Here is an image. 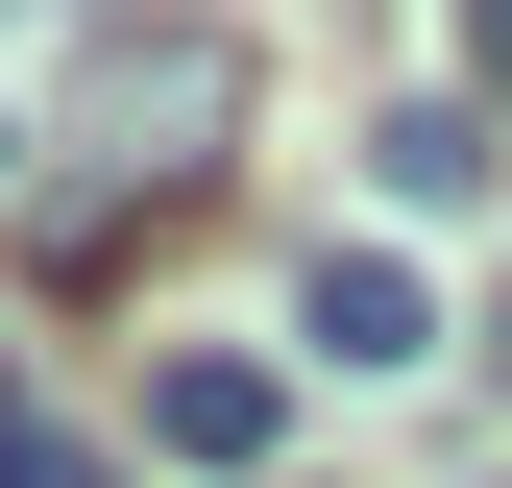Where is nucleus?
<instances>
[{
  "label": "nucleus",
  "mask_w": 512,
  "mask_h": 488,
  "mask_svg": "<svg viewBox=\"0 0 512 488\" xmlns=\"http://www.w3.org/2000/svg\"><path fill=\"white\" fill-rule=\"evenodd\" d=\"M220 122H244V49H220V25L122 49V74H98V196H171V171H220Z\"/></svg>",
  "instance_id": "nucleus-1"
},
{
  "label": "nucleus",
  "mask_w": 512,
  "mask_h": 488,
  "mask_svg": "<svg viewBox=\"0 0 512 488\" xmlns=\"http://www.w3.org/2000/svg\"><path fill=\"white\" fill-rule=\"evenodd\" d=\"M269 440H293V366H244V342H171V366H147V464H220V488H244Z\"/></svg>",
  "instance_id": "nucleus-2"
},
{
  "label": "nucleus",
  "mask_w": 512,
  "mask_h": 488,
  "mask_svg": "<svg viewBox=\"0 0 512 488\" xmlns=\"http://www.w3.org/2000/svg\"><path fill=\"white\" fill-rule=\"evenodd\" d=\"M293 342H317V366H439V293H415V244H317Z\"/></svg>",
  "instance_id": "nucleus-3"
},
{
  "label": "nucleus",
  "mask_w": 512,
  "mask_h": 488,
  "mask_svg": "<svg viewBox=\"0 0 512 488\" xmlns=\"http://www.w3.org/2000/svg\"><path fill=\"white\" fill-rule=\"evenodd\" d=\"M488 171H512V147H488V98H391V122H366V196H391V220H464Z\"/></svg>",
  "instance_id": "nucleus-4"
},
{
  "label": "nucleus",
  "mask_w": 512,
  "mask_h": 488,
  "mask_svg": "<svg viewBox=\"0 0 512 488\" xmlns=\"http://www.w3.org/2000/svg\"><path fill=\"white\" fill-rule=\"evenodd\" d=\"M0 488H122V464H98V440H49V415L0 391Z\"/></svg>",
  "instance_id": "nucleus-5"
},
{
  "label": "nucleus",
  "mask_w": 512,
  "mask_h": 488,
  "mask_svg": "<svg viewBox=\"0 0 512 488\" xmlns=\"http://www.w3.org/2000/svg\"><path fill=\"white\" fill-rule=\"evenodd\" d=\"M464 98H512V0H464Z\"/></svg>",
  "instance_id": "nucleus-6"
},
{
  "label": "nucleus",
  "mask_w": 512,
  "mask_h": 488,
  "mask_svg": "<svg viewBox=\"0 0 512 488\" xmlns=\"http://www.w3.org/2000/svg\"><path fill=\"white\" fill-rule=\"evenodd\" d=\"M0 171H25V122H0Z\"/></svg>",
  "instance_id": "nucleus-7"
},
{
  "label": "nucleus",
  "mask_w": 512,
  "mask_h": 488,
  "mask_svg": "<svg viewBox=\"0 0 512 488\" xmlns=\"http://www.w3.org/2000/svg\"><path fill=\"white\" fill-rule=\"evenodd\" d=\"M488 366H512V318H488Z\"/></svg>",
  "instance_id": "nucleus-8"
},
{
  "label": "nucleus",
  "mask_w": 512,
  "mask_h": 488,
  "mask_svg": "<svg viewBox=\"0 0 512 488\" xmlns=\"http://www.w3.org/2000/svg\"><path fill=\"white\" fill-rule=\"evenodd\" d=\"M488 488H512V464H488Z\"/></svg>",
  "instance_id": "nucleus-9"
}]
</instances>
